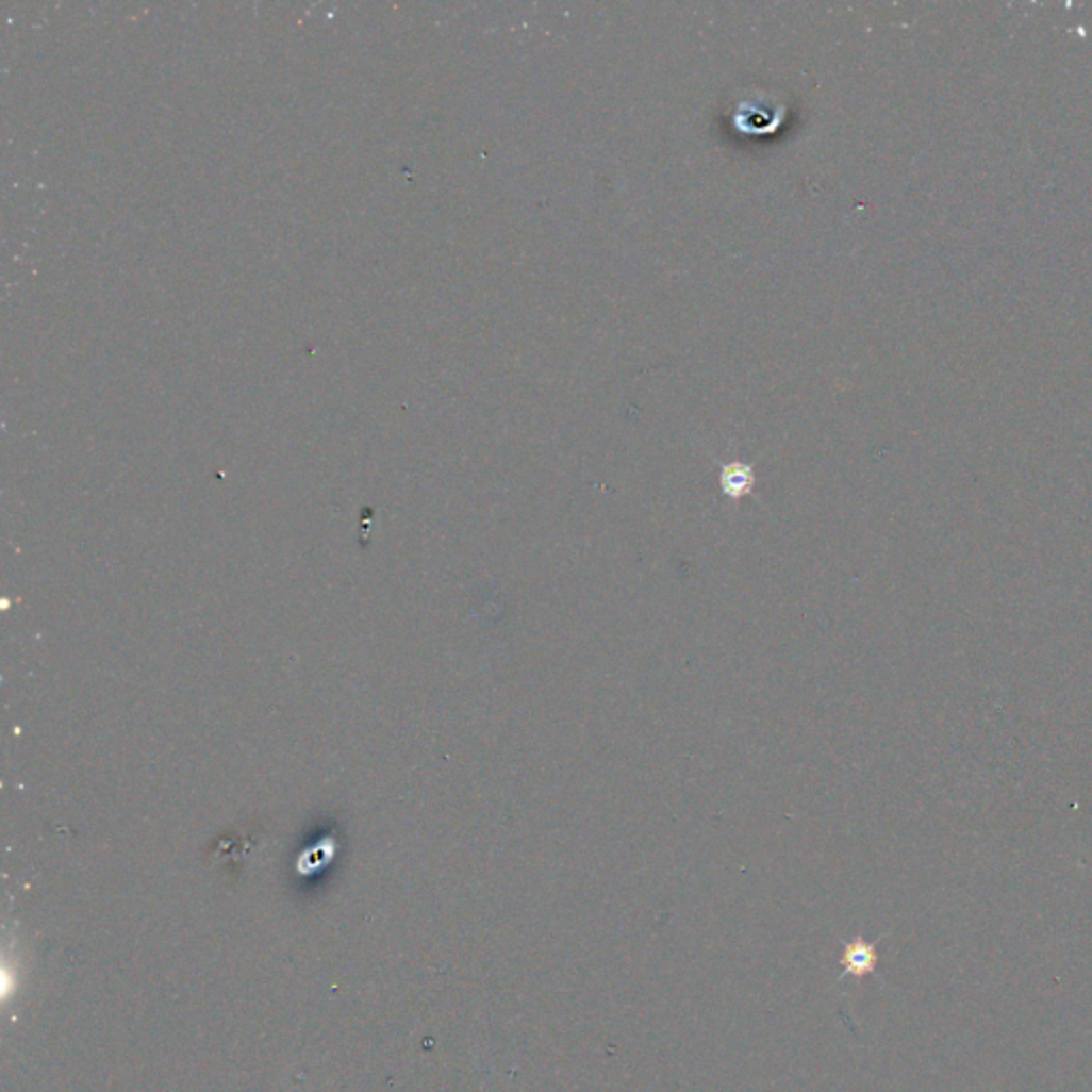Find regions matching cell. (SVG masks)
I'll return each mask as SVG.
<instances>
[{"instance_id":"6da1fadb","label":"cell","mask_w":1092,"mask_h":1092,"mask_svg":"<svg viewBox=\"0 0 1092 1092\" xmlns=\"http://www.w3.org/2000/svg\"><path fill=\"white\" fill-rule=\"evenodd\" d=\"M788 107L777 99H766V93H754V99L745 97L732 112V122L741 133L764 135L779 129Z\"/></svg>"},{"instance_id":"7a4b0ae2","label":"cell","mask_w":1092,"mask_h":1092,"mask_svg":"<svg viewBox=\"0 0 1092 1092\" xmlns=\"http://www.w3.org/2000/svg\"><path fill=\"white\" fill-rule=\"evenodd\" d=\"M879 964V952H877V941H866L864 937H854L849 941L843 943V954H841V966H843V977H866L871 973H875Z\"/></svg>"},{"instance_id":"3957f363","label":"cell","mask_w":1092,"mask_h":1092,"mask_svg":"<svg viewBox=\"0 0 1092 1092\" xmlns=\"http://www.w3.org/2000/svg\"><path fill=\"white\" fill-rule=\"evenodd\" d=\"M719 486L722 493L730 499L747 497L756 486V469L751 463L745 461H730L722 465L719 471Z\"/></svg>"}]
</instances>
